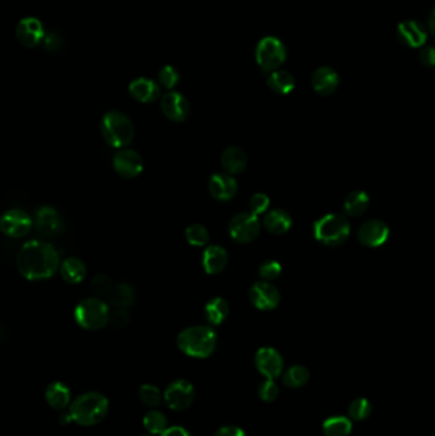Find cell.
<instances>
[{
  "instance_id": "cell-1",
  "label": "cell",
  "mask_w": 435,
  "mask_h": 436,
  "mask_svg": "<svg viewBox=\"0 0 435 436\" xmlns=\"http://www.w3.org/2000/svg\"><path fill=\"white\" fill-rule=\"evenodd\" d=\"M17 268L26 280H47L60 268L59 253L47 241H27L17 254Z\"/></svg>"
},
{
  "instance_id": "cell-2",
  "label": "cell",
  "mask_w": 435,
  "mask_h": 436,
  "mask_svg": "<svg viewBox=\"0 0 435 436\" xmlns=\"http://www.w3.org/2000/svg\"><path fill=\"white\" fill-rule=\"evenodd\" d=\"M177 343L189 358H207L216 350L218 334L210 326H188L179 333Z\"/></svg>"
},
{
  "instance_id": "cell-3",
  "label": "cell",
  "mask_w": 435,
  "mask_h": 436,
  "mask_svg": "<svg viewBox=\"0 0 435 436\" xmlns=\"http://www.w3.org/2000/svg\"><path fill=\"white\" fill-rule=\"evenodd\" d=\"M73 421L82 426L97 425L109 412V401L99 391H87L73 399L69 406Z\"/></svg>"
},
{
  "instance_id": "cell-4",
  "label": "cell",
  "mask_w": 435,
  "mask_h": 436,
  "mask_svg": "<svg viewBox=\"0 0 435 436\" xmlns=\"http://www.w3.org/2000/svg\"><path fill=\"white\" fill-rule=\"evenodd\" d=\"M101 131L106 143L119 150L128 147L134 138L132 120L118 110L107 111L102 117Z\"/></svg>"
},
{
  "instance_id": "cell-5",
  "label": "cell",
  "mask_w": 435,
  "mask_h": 436,
  "mask_svg": "<svg viewBox=\"0 0 435 436\" xmlns=\"http://www.w3.org/2000/svg\"><path fill=\"white\" fill-rule=\"evenodd\" d=\"M110 312L109 304L105 301L97 297H88L76 306L74 319L81 328L86 331H99L109 324Z\"/></svg>"
},
{
  "instance_id": "cell-6",
  "label": "cell",
  "mask_w": 435,
  "mask_h": 436,
  "mask_svg": "<svg viewBox=\"0 0 435 436\" xmlns=\"http://www.w3.org/2000/svg\"><path fill=\"white\" fill-rule=\"evenodd\" d=\"M350 223L342 215L330 213L314 223V236L327 247H338L347 240Z\"/></svg>"
},
{
  "instance_id": "cell-7",
  "label": "cell",
  "mask_w": 435,
  "mask_h": 436,
  "mask_svg": "<svg viewBox=\"0 0 435 436\" xmlns=\"http://www.w3.org/2000/svg\"><path fill=\"white\" fill-rule=\"evenodd\" d=\"M286 47L284 42L275 36H266L256 47V60L264 72H275L286 60Z\"/></svg>"
},
{
  "instance_id": "cell-8",
  "label": "cell",
  "mask_w": 435,
  "mask_h": 436,
  "mask_svg": "<svg viewBox=\"0 0 435 436\" xmlns=\"http://www.w3.org/2000/svg\"><path fill=\"white\" fill-rule=\"evenodd\" d=\"M259 232H261V221L258 216L253 215L251 212L249 213L244 212L234 216L229 223V234L231 239L237 242L242 244L251 242L257 239Z\"/></svg>"
},
{
  "instance_id": "cell-9",
  "label": "cell",
  "mask_w": 435,
  "mask_h": 436,
  "mask_svg": "<svg viewBox=\"0 0 435 436\" xmlns=\"http://www.w3.org/2000/svg\"><path fill=\"white\" fill-rule=\"evenodd\" d=\"M196 398V391L191 382L179 379L167 385L164 399L169 408L174 411H185L191 407Z\"/></svg>"
},
{
  "instance_id": "cell-10",
  "label": "cell",
  "mask_w": 435,
  "mask_h": 436,
  "mask_svg": "<svg viewBox=\"0 0 435 436\" xmlns=\"http://www.w3.org/2000/svg\"><path fill=\"white\" fill-rule=\"evenodd\" d=\"M33 226V220L22 209H9L0 220V228L8 237H25Z\"/></svg>"
},
{
  "instance_id": "cell-11",
  "label": "cell",
  "mask_w": 435,
  "mask_h": 436,
  "mask_svg": "<svg viewBox=\"0 0 435 436\" xmlns=\"http://www.w3.org/2000/svg\"><path fill=\"white\" fill-rule=\"evenodd\" d=\"M143 160L137 151L131 148L119 150L112 158V167L118 175L126 179H134L143 171Z\"/></svg>"
},
{
  "instance_id": "cell-12",
  "label": "cell",
  "mask_w": 435,
  "mask_h": 436,
  "mask_svg": "<svg viewBox=\"0 0 435 436\" xmlns=\"http://www.w3.org/2000/svg\"><path fill=\"white\" fill-rule=\"evenodd\" d=\"M249 299H251V304L256 306L258 310L270 312V310H273L278 306L280 300H281V295H280V291L277 290V287L272 285L270 282L259 281L251 287Z\"/></svg>"
},
{
  "instance_id": "cell-13",
  "label": "cell",
  "mask_w": 435,
  "mask_h": 436,
  "mask_svg": "<svg viewBox=\"0 0 435 436\" xmlns=\"http://www.w3.org/2000/svg\"><path fill=\"white\" fill-rule=\"evenodd\" d=\"M33 225L42 236H55L64 230V221L59 212L50 206H42L35 212Z\"/></svg>"
},
{
  "instance_id": "cell-14",
  "label": "cell",
  "mask_w": 435,
  "mask_h": 436,
  "mask_svg": "<svg viewBox=\"0 0 435 436\" xmlns=\"http://www.w3.org/2000/svg\"><path fill=\"white\" fill-rule=\"evenodd\" d=\"M161 110L169 120L183 123L189 117L191 106L180 92L169 91L161 98Z\"/></svg>"
},
{
  "instance_id": "cell-15",
  "label": "cell",
  "mask_w": 435,
  "mask_h": 436,
  "mask_svg": "<svg viewBox=\"0 0 435 436\" xmlns=\"http://www.w3.org/2000/svg\"><path fill=\"white\" fill-rule=\"evenodd\" d=\"M256 366L266 379H276L284 370V360L272 347H262L256 353Z\"/></svg>"
},
{
  "instance_id": "cell-16",
  "label": "cell",
  "mask_w": 435,
  "mask_h": 436,
  "mask_svg": "<svg viewBox=\"0 0 435 436\" xmlns=\"http://www.w3.org/2000/svg\"><path fill=\"white\" fill-rule=\"evenodd\" d=\"M44 25L35 17L22 18L16 28V36L20 45L26 47H36L45 39Z\"/></svg>"
},
{
  "instance_id": "cell-17",
  "label": "cell",
  "mask_w": 435,
  "mask_h": 436,
  "mask_svg": "<svg viewBox=\"0 0 435 436\" xmlns=\"http://www.w3.org/2000/svg\"><path fill=\"white\" fill-rule=\"evenodd\" d=\"M389 228L381 220H370L364 222L357 231L359 241L369 247H382L388 240Z\"/></svg>"
},
{
  "instance_id": "cell-18",
  "label": "cell",
  "mask_w": 435,
  "mask_h": 436,
  "mask_svg": "<svg viewBox=\"0 0 435 436\" xmlns=\"http://www.w3.org/2000/svg\"><path fill=\"white\" fill-rule=\"evenodd\" d=\"M397 37L403 45L419 49L425 45L428 33L424 25L415 20H403L397 27Z\"/></svg>"
},
{
  "instance_id": "cell-19",
  "label": "cell",
  "mask_w": 435,
  "mask_h": 436,
  "mask_svg": "<svg viewBox=\"0 0 435 436\" xmlns=\"http://www.w3.org/2000/svg\"><path fill=\"white\" fill-rule=\"evenodd\" d=\"M208 189L215 199L221 201V202H227L237 196V179L227 172L213 174L210 179Z\"/></svg>"
},
{
  "instance_id": "cell-20",
  "label": "cell",
  "mask_w": 435,
  "mask_h": 436,
  "mask_svg": "<svg viewBox=\"0 0 435 436\" xmlns=\"http://www.w3.org/2000/svg\"><path fill=\"white\" fill-rule=\"evenodd\" d=\"M129 93L141 104H151L161 96V86L153 79L141 77L131 82Z\"/></svg>"
},
{
  "instance_id": "cell-21",
  "label": "cell",
  "mask_w": 435,
  "mask_h": 436,
  "mask_svg": "<svg viewBox=\"0 0 435 436\" xmlns=\"http://www.w3.org/2000/svg\"><path fill=\"white\" fill-rule=\"evenodd\" d=\"M340 78L335 69L330 66H321L311 76L313 90L321 96H330L336 91Z\"/></svg>"
},
{
  "instance_id": "cell-22",
  "label": "cell",
  "mask_w": 435,
  "mask_h": 436,
  "mask_svg": "<svg viewBox=\"0 0 435 436\" xmlns=\"http://www.w3.org/2000/svg\"><path fill=\"white\" fill-rule=\"evenodd\" d=\"M229 261V254L221 245H210L202 255V266L207 274H218L224 272Z\"/></svg>"
},
{
  "instance_id": "cell-23",
  "label": "cell",
  "mask_w": 435,
  "mask_h": 436,
  "mask_svg": "<svg viewBox=\"0 0 435 436\" xmlns=\"http://www.w3.org/2000/svg\"><path fill=\"white\" fill-rule=\"evenodd\" d=\"M221 165L224 167L225 172L230 175H237L246 169L248 158L244 151L240 150L239 147H229L222 152Z\"/></svg>"
},
{
  "instance_id": "cell-24",
  "label": "cell",
  "mask_w": 435,
  "mask_h": 436,
  "mask_svg": "<svg viewBox=\"0 0 435 436\" xmlns=\"http://www.w3.org/2000/svg\"><path fill=\"white\" fill-rule=\"evenodd\" d=\"M263 226L270 234L282 235L290 230L292 218L284 209H272L264 216Z\"/></svg>"
},
{
  "instance_id": "cell-25",
  "label": "cell",
  "mask_w": 435,
  "mask_h": 436,
  "mask_svg": "<svg viewBox=\"0 0 435 436\" xmlns=\"http://www.w3.org/2000/svg\"><path fill=\"white\" fill-rule=\"evenodd\" d=\"M45 398H47V404L53 407L54 410L63 411L71 406L72 394H71V389L64 383L55 382L47 387Z\"/></svg>"
},
{
  "instance_id": "cell-26",
  "label": "cell",
  "mask_w": 435,
  "mask_h": 436,
  "mask_svg": "<svg viewBox=\"0 0 435 436\" xmlns=\"http://www.w3.org/2000/svg\"><path fill=\"white\" fill-rule=\"evenodd\" d=\"M230 313L229 302L224 297H212L205 306V320L210 326L222 324Z\"/></svg>"
},
{
  "instance_id": "cell-27",
  "label": "cell",
  "mask_w": 435,
  "mask_h": 436,
  "mask_svg": "<svg viewBox=\"0 0 435 436\" xmlns=\"http://www.w3.org/2000/svg\"><path fill=\"white\" fill-rule=\"evenodd\" d=\"M60 274L68 283L77 285L86 278V264L78 258H66L61 261Z\"/></svg>"
},
{
  "instance_id": "cell-28",
  "label": "cell",
  "mask_w": 435,
  "mask_h": 436,
  "mask_svg": "<svg viewBox=\"0 0 435 436\" xmlns=\"http://www.w3.org/2000/svg\"><path fill=\"white\" fill-rule=\"evenodd\" d=\"M107 304L114 307H128L133 305L136 299V293L129 283L119 282L112 286V291L106 296Z\"/></svg>"
},
{
  "instance_id": "cell-29",
  "label": "cell",
  "mask_w": 435,
  "mask_h": 436,
  "mask_svg": "<svg viewBox=\"0 0 435 436\" xmlns=\"http://www.w3.org/2000/svg\"><path fill=\"white\" fill-rule=\"evenodd\" d=\"M267 85L270 91L277 95H289L295 88V78L291 73L286 71H275L268 76Z\"/></svg>"
},
{
  "instance_id": "cell-30",
  "label": "cell",
  "mask_w": 435,
  "mask_h": 436,
  "mask_svg": "<svg viewBox=\"0 0 435 436\" xmlns=\"http://www.w3.org/2000/svg\"><path fill=\"white\" fill-rule=\"evenodd\" d=\"M369 207V196L363 190H355L346 196L343 211L350 217H357L367 212Z\"/></svg>"
},
{
  "instance_id": "cell-31",
  "label": "cell",
  "mask_w": 435,
  "mask_h": 436,
  "mask_svg": "<svg viewBox=\"0 0 435 436\" xmlns=\"http://www.w3.org/2000/svg\"><path fill=\"white\" fill-rule=\"evenodd\" d=\"M143 426L152 435H162L167 430V420L161 411L152 410L143 417Z\"/></svg>"
},
{
  "instance_id": "cell-32",
  "label": "cell",
  "mask_w": 435,
  "mask_h": 436,
  "mask_svg": "<svg viewBox=\"0 0 435 436\" xmlns=\"http://www.w3.org/2000/svg\"><path fill=\"white\" fill-rule=\"evenodd\" d=\"M326 436H349L351 432V421L342 416L330 417L323 423Z\"/></svg>"
},
{
  "instance_id": "cell-33",
  "label": "cell",
  "mask_w": 435,
  "mask_h": 436,
  "mask_svg": "<svg viewBox=\"0 0 435 436\" xmlns=\"http://www.w3.org/2000/svg\"><path fill=\"white\" fill-rule=\"evenodd\" d=\"M309 379V371L302 365H295L287 369L282 377V382L289 388H300Z\"/></svg>"
},
{
  "instance_id": "cell-34",
  "label": "cell",
  "mask_w": 435,
  "mask_h": 436,
  "mask_svg": "<svg viewBox=\"0 0 435 436\" xmlns=\"http://www.w3.org/2000/svg\"><path fill=\"white\" fill-rule=\"evenodd\" d=\"M185 239L193 247H205L210 241V232L203 225L193 223L185 230Z\"/></svg>"
},
{
  "instance_id": "cell-35",
  "label": "cell",
  "mask_w": 435,
  "mask_h": 436,
  "mask_svg": "<svg viewBox=\"0 0 435 436\" xmlns=\"http://www.w3.org/2000/svg\"><path fill=\"white\" fill-rule=\"evenodd\" d=\"M139 399L147 407H157L161 403L162 394L156 385L143 384L139 388Z\"/></svg>"
},
{
  "instance_id": "cell-36",
  "label": "cell",
  "mask_w": 435,
  "mask_h": 436,
  "mask_svg": "<svg viewBox=\"0 0 435 436\" xmlns=\"http://www.w3.org/2000/svg\"><path fill=\"white\" fill-rule=\"evenodd\" d=\"M179 81H180V74L177 71V68L172 66H165L158 73L160 86H162L166 90H172L175 86L178 85Z\"/></svg>"
},
{
  "instance_id": "cell-37",
  "label": "cell",
  "mask_w": 435,
  "mask_h": 436,
  "mask_svg": "<svg viewBox=\"0 0 435 436\" xmlns=\"http://www.w3.org/2000/svg\"><path fill=\"white\" fill-rule=\"evenodd\" d=\"M371 412V406L369 402L364 398H359L354 401L350 406L349 415L352 420L356 421H362L364 418L369 416Z\"/></svg>"
},
{
  "instance_id": "cell-38",
  "label": "cell",
  "mask_w": 435,
  "mask_h": 436,
  "mask_svg": "<svg viewBox=\"0 0 435 436\" xmlns=\"http://www.w3.org/2000/svg\"><path fill=\"white\" fill-rule=\"evenodd\" d=\"M282 272V267L281 264L276 261H266L261 264L259 267V276L263 281L267 282H272V281L277 280Z\"/></svg>"
},
{
  "instance_id": "cell-39",
  "label": "cell",
  "mask_w": 435,
  "mask_h": 436,
  "mask_svg": "<svg viewBox=\"0 0 435 436\" xmlns=\"http://www.w3.org/2000/svg\"><path fill=\"white\" fill-rule=\"evenodd\" d=\"M112 286L114 283L107 274H96L91 281V288L97 296H107L112 291Z\"/></svg>"
},
{
  "instance_id": "cell-40",
  "label": "cell",
  "mask_w": 435,
  "mask_h": 436,
  "mask_svg": "<svg viewBox=\"0 0 435 436\" xmlns=\"http://www.w3.org/2000/svg\"><path fill=\"white\" fill-rule=\"evenodd\" d=\"M258 396L267 403L276 401V398L278 397V387L273 382V379H266L263 383H261L258 388Z\"/></svg>"
},
{
  "instance_id": "cell-41",
  "label": "cell",
  "mask_w": 435,
  "mask_h": 436,
  "mask_svg": "<svg viewBox=\"0 0 435 436\" xmlns=\"http://www.w3.org/2000/svg\"><path fill=\"white\" fill-rule=\"evenodd\" d=\"M129 320H131V314L126 310V307H115L114 310L110 312L109 324L117 328V329H121V328H126L128 326Z\"/></svg>"
},
{
  "instance_id": "cell-42",
  "label": "cell",
  "mask_w": 435,
  "mask_h": 436,
  "mask_svg": "<svg viewBox=\"0 0 435 436\" xmlns=\"http://www.w3.org/2000/svg\"><path fill=\"white\" fill-rule=\"evenodd\" d=\"M270 201L268 196L263 193H256L249 201V208L253 215L259 216L267 212L270 208Z\"/></svg>"
},
{
  "instance_id": "cell-43",
  "label": "cell",
  "mask_w": 435,
  "mask_h": 436,
  "mask_svg": "<svg viewBox=\"0 0 435 436\" xmlns=\"http://www.w3.org/2000/svg\"><path fill=\"white\" fill-rule=\"evenodd\" d=\"M63 46H64V40L58 31L53 30V31L45 35L44 47L47 49V52H59Z\"/></svg>"
},
{
  "instance_id": "cell-44",
  "label": "cell",
  "mask_w": 435,
  "mask_h": 436,
  "mask_svg": "<svg viewBox=\"0 0 435 436\" xmlns=\"http://www.w3.org/2000/svg\"><path fill=\"white\" fill-rule=\"evenodd\" d=\"M419 58L422 60L424 66L433 68V66H435V47L422 46L420 52H419Z\"/></svg>"
},
{
  "instance_id": "cell-45",
  "label": "cell",
  "mask_w": 435,
  "mask_h": 436,
  "mask_svg": "<svg viewBox=\"0 0 435 436\" xmlns=\"http://www.w3.org/2000/svg\"><path fill=\"white\" fill-rule=\"evenodd\" d=\"M213 436H246L244 430L235 425H226L215 432Z\"/></svg>"
},
{
  "instance_id": "cell-46",
  "label": "cell",
  "mask_w": 435,
  "mask_h": 436,
  "mask_svg": "<svg viewBox=\"0 0 435 436\" xmlns=\"http://www.w3.org/2000/svg\"><path fill=\"white\" fill-rule=\"evenodd\" d=\"M161 436H191V432L183 426H172L167 428L165 432Z\"/></svg>"
},
{
  "instance_id": "cell-47",
  "label": "cell",
  "mask_w": 435,
  "mask_h": 436,
  "mask_svg": "<svg viewBox=\"0 0 435 436\" xmlns=\"http://www.w3.org/2000/svg\"><path fill=\"white\" fill-rule=\"evenodd\" d=\"M428 27L429 31L435 36V8H433V11L429 14Z\"/></svg>"
},
{
  "instance_id": "cell-48",
  "label": "cell",
  "mask_w": 435,
  "mask_h": 436,
  "mask_svg": "<svg viewBox=\"0 0 435 436\" xmlns=\"http://www.w3.org/2000/svg\"><path fill=\"white\" fill-rule=\"evenodd\" d=\"M73 417L72 413L68 411V412H63L59 416V423L63 425H68L69 423H72Z\"/></svg>"
},
{
  "instance_id": "cell-49",
  "label": "cell",
  "mask_w": 435,
  "mask_h": 436,
  "mask_svg": "<svg viewBox=\"0 0 435 436\" xmlns=\"http://www.w3.org/2000/svg\"><path fill=\"white\" fill-rule=\"evenodd\" d=\"M142 436H156V435H152V434H148V435H142Z\"/></svg>"
}]
</instances>
